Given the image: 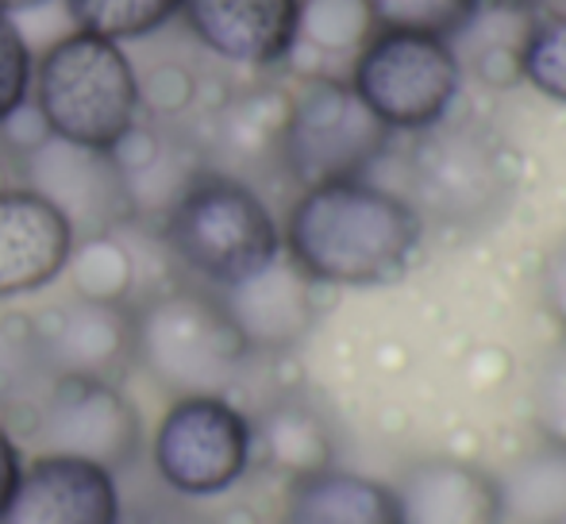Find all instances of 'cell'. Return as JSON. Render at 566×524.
Listing matches in <instances>:
<instances>
[{
	"label": "cell",
	"instance_id": "cell-1",
	"mask_svg": "<svg viewBox=\"0 0 566 524\" xmlns=\"http://www.w3.org/2000/svg\"><path fill=\"white\" fill-rule=\"evenodd\" d=\"M424 220L409 197L366 178L308 186L290 205L282 251L316 285H389L412 266Z\"/></svg>",
	"mask_w": 566,
	"mask_h": 524
},
{
	"label": "cell",
	"instance_id": "cell-2",
	"mask_svg": "<svg viewBox=\"0 0 566 524\" xmlns=\"http://www.w3.org/2000/svg\"><path fill=\"white\" fill-rule=\"evenodd\" d=\"M158 240L189 282L212 293L231 290L282 255V228L262 193L217 166H201L186 181L158 217Z\"/></svg>",
	"mask_w": 566,
	"mask_h": 524
},
{
	"label": "cell",
	"instance_id": "cell-3",
	"mask_svg": "<svg viewBox=\"0 0 566 524\" xmlns=\"http://www.w3.org/2000/svg\"><path fill=\"white\" fill-rule=\"evenodd\" d=\"M132 321L135 367L170 397H228L254 359L228 308L205 285L178 282L143 293L132 305Z\"/></svg>",
	"mask_w": 566,
	"mask_h": 524
},
{
	"label": "cell",
	"instance_id": "cell-4",
	"mask_svg": "<svg viewBox=\"0 0 566 524\" xmlns=\"http://www.w3.org/2000/svg\"><path fill=\"white\" fill-rule=\"evenodd\" d=\"M31 108L54 139L113 150L143 120L139 70L113 39L70 31L35 59Z\"/></svg>",
	"mask_w": 566,
	"mask_h": 524
},
{
	"label": "cell",
	"instance_id": "cell-5",
	"mask_svg": "<svg viewBox=\"0 0 566 524\" xmlns=\"http://www.w3.org/2000/svg\"><path fill=\"white\" fill-rule=\"evenodd\" d=\"M409 155V205L420 220L454 232L490 228L521 186L516 147L485 124H448L417 132Z\"/></svg>",
	"mask_w": 566,
	"mask_h": 524
},
{
	"label": "cell",
	"instance_id": "cell-6",
	"mask_svg": "<svg viewBox=\"0 0 566 524\" xmlns=\"http://www.w3.org/2000/svg\"><path fill=\"white\" fill-rule=\"evenodd\" d=\"M150 479L174 497H224L254 467L251 417L224 394L170 397L147 443Z\"/></svg>",
	"mask_w": 566,
	"mask_h": 524
},
{
	"label": "cell",
	"instance_id": "cell-7",
	"mask_svg": "<svg viewBox=\"0 0 566 524\" xmlns=\"http://www.w3.org/2000/svg\"><path fill=\"white\" fill-rule=\"evenodd\" d=\"M394 132L358 101L343 77H313L297 97H290L277 166L301 189L324 181L366 178L374 163L389 150Z\"/></svg>",
	"mask_w": 566,
	"mask_h": 524
},
{
	"label": "cell",
	"instance_id": "cell-8",
	"mask_svg": "<svg viewBox=\"0 0 566 524\" xmlns=\"http://www.w3.org/2000/svg\"><path fill=\"white\" fill-rule=\"evenodd\" d=\"M350 90L389 132H428L448 120L462 66L448 39L378 28L350 59Z\"/></svg>",
	"mask_w": 566,
	"mask_h": 524
},
{
	"label": "cell",
	"instance_id": "cell-9",
	"mask_svg": "<svg viewBox=\"0 0 566 524\" xmlns=\"http://www.w3.org/2000/svg\"><path fill=\"white\" fill-rule=\"evenodd\" d=\"M28 436L35 451L77 455L124 479L143 459V417L119 382L54 378L31 405Z\"/></svg>",
	"mask_w": 566,
	"mask_h": 524
},
{
	"label": "cell",
	"instance_id": "cell-10",
	"mask_svg": "<svg viewBox=\"0 0 566 524\" xmlns=\"http://www.w3.org/2000/svg\"><path fill=\"white\" fill-rule=\"evenodd\" d=\"M15 166L23 186L46 197L70 220L74 235L124 232L127 224H135L124 174L108 150L43 135L35 147L15 155Z\"/></svg>",
	"mask_w": 566,
	"mask_h": 524
},
{
	"label": "cell",
	"instance_id": "cell-11",
	"mask_svg": "<svg viewBox=\"0 0 566 524\" xmlns=\"http://www.w3.org/2000/svg\"><path fill=\"white\" fill-rule=\"evenodd\" d=\"M43 363L54 378L119 382L135 367L132 305H105L70 293L66 301L31 313Z\"/></svg>",
	"mask_w": 566,
	"mask_h": 524
},
{
	"label": "cell",
	"instance_id": "cell-12",
	"mask_svg": "<svg viewBox=\"0 0 566 524\" xmlns=\"http://www.w3.org/2000/svg\"><path fill=\"white\" fill-rule=\"evenodd\" d=\"M124 486L108 467L77 455L35 451L0 524H116Z\"/></svg>",
	"mask_w": 566,
	"mask_h": 524
},
{
	"label": "cell",
	"instance_id": "cell-13",
	"mask_svg": "<svg viewBox=\"0 0 566 524\" xmlns=\"http://www.w3.org/2000/svg\"><path fill=\"white\" fill-rule=\"evenodd\" d=\"M74 228L23 181L0 186V301L31 297L62 277Z\"/></svg>",
	"mask_w": 566,
	"mask_h": 524
},
{
	"label": "cell",
	"instance_id": "cell-14",
	"mask_svg": "<svg viewBox=\"0 0 566 524\" xmlns=\"http://www.w3.org/2000/svg\"><path fill=\"white\" fill-rule=\"evenodd\" d=\"M301 0H181V23L197 46L231 66L266 70L297 43Z\"/></svg>",
	"mask_w": 566,
	"mask_h": 524
},
{
	"label": "cell",
	"instance_id": "cell-15",
	"mask_svg": "<svg viewBox=\"0 0 566 524\" xmlns=\"http://www.w3.org/2000/svg\"><path fill=\"white\" fill-rule=\"evenodd\" d=\"M251 355L293 352L316 324V282L305 277L285 251L259 274L217 293Z\"/></svg>",
	"mask_w": 566,
	"mask_h": 524
},
{
	"label": "cell",
	"instance_id": "cell-16",
	"mask_svg": "<svg viewBox=\"0 0 566 524\" xmlns=\"http://www.w3.org/2000/svg\"><path fill=\"white\" fill-rule=\"evenodd\" d=\"M397 494L401 524H501V494L490 471L462 459L409 467Z\"/></svg>",
	"mask_w": 566,
	"mask_h": 524
},
{
	"label": "cell",
	"instance_id": "cell-17",
	"mask_svg": "<svg viewBox=\"0 0 566 524\" xmlns=\"http://www.w3.org/2000/svg\"><path fill=\"white\" fill-rule=\"evenodd\" d=\"M274 524H401L394 486L324 467L285 486Z\"/></svg>",
	"mask_w": 566,
	"mask_h": 524
},
{
	"label": "cell",
	"instance_id": "cell-18",
	"mask_svg": "<svg viewBox=\"0 0 566 524\" xmlns=\"http://www.w3.org/2000/svg\"><path fill=\"white\" fill-rule=\"evenodd\" d=\"M254 463L285 479H305L332 467V428L321 412L301 397H277L259 417H251Z\"/></svg>",
	"mask_w": 566,
	"mask_h": 524
},
{
	"label": "cell",
	"instance_id": "cell-19",
	"mask_svg": "<svg viewBox=\"0 0 566 524\" xmlns=\"http://www.w3.org/2000/svg\"><path fill=\"white\" fill-rule=\"evenodd\" d=\"M536 23L532 8L505 4V0H482L467 28L451 39L454 59L470 62L478 77L493 85H509L521 77V51L528 43V31Z\"/></svg>",
	"mask_w": 566,
	"mask_h": 524
},
{
	"label": "cell",
	"instance_id": "cell-20",
	"mask_svg": "<svg viewBox=\"0 0 566 524\" xmlns=\"http://www.w3.org/2000/svg\"><path fill=\"white\" fill-rule=\"evenodd\" d=\"M501 521L513 524H566V448H544L521 455L497 479Z\"/></svg>",
	"mask_w": 566,
	"mask_h": 524
},
{
	"label": "cell",
	"instance_id": "cell-21",
	"mask_svg": "<svg viewBox=\"0 0 566 524\" xmlns=\"http://www.w3.org/2000/svg\"><path fill=\"white\" fill-rule=\"evenodd\" d=\"M285 116H290L285 93L270 90V85L243 90L220 105L217 120H212V143L220 155L235 158V163H262V158L277 163Z\"/></svg>",
	"mask_w": 566,
	"mask_h": 524
},
{
	"label": "cell",
	"instance_id": "cell-22",
	"mask_svg": "<svg viewBox=\"0 0 566 524\" xmlns=\"http://www.w3.org/2000/svg\"><path fill=\"white\" fill-rule=\"evenodd\" d=\"M62 277L70 282L74 297L105 301V305H135L139 262H135L132 243L119 232L77 235Z\"/></svg>",
	"mask_w": 566,
	"mask_h": 524
},
{
	"label": "cell",
	"instance_id": "cell-23",
	"mask_svg": "<svg viewBox=\"0 0 566 524\" xmlns=\"http://www.w3.org/2000/svg\"><path fill=\"white\" fill-rule=\"evenodd\" d=\"M51 382L31 313H0V417H28Z\"/></svg>",
	"mask_w": 566,
	"mask_h": 524
},
{
	"label": "cell",
	"instance_id": "cell-24",
	"mask_svg": "<svg viewBox=\"0 0 566 524\" xmlns=\"http://www.w3.org/2000/svg\"><path fill=\"white\" fill-rule=\"evenodd\" d=\"M378 31L370 0H301L297 43L290 54L313 51L328 59H355Z\"/></svg>",
	"mask_w": 566,
	"mask_h": 524
},
{
	"label": "cell",
	"instance_id": "cell-25",
	"mask_svg": "<svg viewBox=\"0 0 566 524\" xmlns=\"http://www.w3.org/2000/svg\"><path fill=\"white\" fill-rule=\"evenodd\" d=\"M74 31L113 39V43H139L163 31L181 12V0H62Z\"/></svg>",
	"mask_w": 566,
	"mask_h": 524
},
{
	"label": "cell",
	"instance_id": "cell-26",
	"mask_svg": "<svg viewBox=\"0 0 566 524\" xmlns=\"http://www.w3.org/2000/svg\"><path fill=\"white\" fill-rule=\"evenodd\" d=\"M482 0H370L374 23L386 31H417V35L451 39L467 28Z\"/></svg>",
	"mask_w": 566,
	"mask_h": 524
},
{
	"label": "cell",
	"instance_id": "cell-27",
	"mask_svg": "<svg viewBox=\"0 0 566 524\" xmlns=\"http://www.w3.org/2000/svg\"><path fill=\"white\" fill-rule=\"evenodd\" d=\"M521 77L539 97L566 105V15H544L532 23L521 51Z\"/></svg>",
	"mask_w": 566,
	"mask_h": 524
},
{
	"label": "cell",
	"instance_id": "cell-28",
	"mask_svg": "<svg viewBox=\"0 0 566 524\" xmlns=\"http://www.w3.org/2000/svg\"><path fill=\"white\" fill-rule=\"evenodd\" d=\"M31 74H35V54L28 35L20 31L15 15L0 12V128L31 101Z\"/></svg>",
	"mask_w": 566,
	"mask_h": 524
},
{
	"label": "cell",
	"instance_id": "cell-29",
	"mask_svg": "<svg viewBox=\"0 0 566 524\" xmlns=\"http://www.w3.org/2000/svg\"><path fill=\"white\" fill-rule=\"evenodd\" d=\"M116 524H217V517L197 510V502L174 497L155 482L150 490H135L124 494V510H119Z\"/></svg>",
	"mask_w": 566,
	"mask_h": 524
},
{
	"label": "cell",
	"instance_id": "cell-30",
	"mask_svg": "<svg viewBox=\"0 0 566 524\" xmlns=\"http://www.w3.org/2000/svg\"><path fill=\"white\" fill-rule=\"evenodd\" d=\"M536 420L544 443L566 448V352H555L544 363L536 382Z\"/></svg>",
	"mask_w": 566,
	"mask_h": 524
},
{
	"label": "cell",
	"instance_id": "cell-31",
	"mask_svg": "<svg viewBox=\"0 0 566 524\" xmlns=\"http://www.w3.org/2000/svg\"><path fill=\"white\" fill-rule=\"evenodd\" d=\"M193 77L186 74L181 66H163L155 70V77L150 82H143L139 77V101L143 108H147L155 120H178L181 113H189V105H193Z\"/></svg>",
	"mask_w": 566,
	"mask_h": 524
},
{
	"label": "cell",
	"instance_id": "cell-32",
	"mask_svg": "<svg viewBox=\"0 0 566 524\" xmlns=\"http://www.w3.org/2000/svg\"><path fill=\"white\" fill-rule=\"evenodd\" d=\"M23 448L20 440H15L12 425H8L4 417H0V521H4L8 505H12L15 497V486H20V474H23Z\"/></svg>",
	"mask_w": 566,
	"mask_h": 524
},
{
	"label": "cell",
	"instance_id": "cell-33",
	"mask_svg": "<svg viewBox=\"0 0 566 524\" xmlns=\"http://www.w3.org/2000/svg\"><path fill=\"white\" fill-rule=\"evenodd\" d=\"M539 290H544V305L552 308L555 321L566 324V240L544 259V270H539Z\"/></svg>",
	"mask_w": 566,
	"mask_h": 524
},
{
	"label": "cell",
	"instance_id": "cell-34",
	"mask_svg": "<svg viewBox=\"0 0 566 524\" xmlns=\"http://www.w3.org/2000/svg\"><path fill=\"white\" fill-rule=\"evenodd\" d=\"M51 4V0H0V12L4 15H20V12H35V8Z\"/></svg>",
	"mask_w": 566,
	"mask_h": 524
},
{
	"label": "cell",
	"instance_id": "cell-35",
	"mask_svg": "<svg viewBox=\"0 0 566 524\" xmlns=\"http://www.w3.org/2000/svg\"><path fill=\"white\" fill-rule=\"evenodd\" d=\"M505 4H521V8H532L536 0H505Z\"/></svg>",
	"mask_w": 566,
	"mask_h": 524
}]
</instances>
